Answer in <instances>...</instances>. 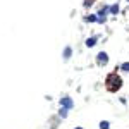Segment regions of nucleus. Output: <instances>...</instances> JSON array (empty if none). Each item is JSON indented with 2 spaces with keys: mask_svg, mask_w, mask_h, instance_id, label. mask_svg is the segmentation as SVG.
I'll return each instance as SVG.
<instances>
[{
  "mask_svg": "<svg viewBox=\"0 0 129 129\" xmlns=\"http://www.w3.org/2000/svg\"><path fill=\"white\" fill-rule=\"evenodd\" d=\"M71 53H72V50H71V47H66V50H64V59H69Z\"/></svg>",
  "mask_w": 129,
  "mask_h": 129,
  "instance_id": "obj_6",
  "label": "nucleus"
},
{
  "mask_svg": "<svg viewBox=\"0 0 129 129\" xmlns=\"http://www.w3.org/2000/svg\"><path fill=\"white\" fill-rule=\"evenodd\" d=\"M60 107H62V109H66V110H69V109L74 107V103H72V100H71L69 96H64V98L60 100Z\"/></svg>",
  "mask_w": 129,
  "mask_h": 129,
  "instance_id": "obj_2",
  "label": "nucleus"
},
{
  "mask_svg": "<svg viewBox=\"0 0 129 129\" xmlns=\"http://www.w3.org/2000/svg\"><path fill=\"white\" fill-rule=\"evenodd\" d=\"M127 2H129V0H127Z\"/></svg>",
  "mask_w": 129,
  "mask_h": 129,
  "instance_id": "obj_13",
  "label": "nucleus"
},
{
  "mask_svg": "<svg viewBox=\"0 0 129 129\" xmlns=\"http://www.w3.org/2000/svg\"><path fill=\"white\" fill-rule=\"evenodd\" d=\"M107 10H109V7H105V9H102L98 12V19L100 21H105V12H107Z\"/></svg>",
  "mask_w": 129,
  "mask_h": 129,
  "instance_id": "obj_5",
  "label": "nucleus"
},
{
  "mask_svg": "<svg viewBox=\"0 0 129 129\" xmlns=\"http://www.w3.org/2000/svg\"><path fill=\"white\" fill-rule=\"evenodd\" d=\"M110 12H112V14H117V12H119V5H112V7H110Z\"/></svg>",
  "mask_w": 129,
  "mask_h": 129,
  "instance_id": "obj_7",
  "label": "nucleus"
},
{
  "mask_svg": "<svg viewBox=\"0 0 129 129\" xmlns=\"http://www.w3.org/2000/svg\"><path fill=\"white\" fill-rule=\"evenodd\" d=\"M100 129H109V122H100Z\"/></svg>",
  "mask_w": 129,
  "mask_h": 129,
  "instance_id": "obj_8",
  "label": "nucleus"
},
{
  "mask_svg": "<svg viewBox=\"0 0 129 129\" xmlns=\"http://www.w3.org/2000/svg\"><path fill=\"white\" fill-rule=\"evenodd\" d=\"M122 71H129V62H126V64H122Z\"/></svg>",
  "mask_w": 129,
  "mask_h": 129,
  "instance_id": "obj_9",
  "label": "nucleus"
},
{
  "mask_svg": "<svg viewBox=\"0 0 129 129\" xmlns=\"http://www.w3.org/2000/svg\"><path fill=\"white\" fill-rule=\"evenodd\" d=\"M107 62H109V55H107L105 52H100L98 53V64L100 66H105Z\"/></svg>",
  "mask_w": 129,
  "mask_h": 129,
  "instance_id": "obj_3",
  "label": "nucleus"
},
{
  "mask_svg": "<svg viewBox=\"0 0 129 129\" xmlns=\"http://www.w3.org/2000/svg\"><path fill=\"white\" fill-rule=\"evenodd\" d=\"M66 115H67V110H66V109L60 110V117H66Z\"/></svg>",
  "mask_w": 129,
  "mask_h": 129,
  "instance_id": "obj_10",
  "label": "nucleus"
},
{
  "mask_svg": "<svg viewBox=\"0 0 129 129\" xmlns=\"http://www.w3.org/2000/svg\"><path fill=\"white\" fill-rule=\"evenodd\" d=\"M122 86V79L117 74H109L107 76V89L109 91H117Z\"/></svg>",
  "mask_w": 129,
  "mask_h": 129,
  "instance_id": "obj_1",
  "label": "nucleus"
},
{
  "mask_svg": "<svg viewBox=\"0 0 129 129\" xmlns=\"http://www.w3.org/2000/svg\"><path fill=\"white\" fill-rule=\"evenodd\" d=\"M96 45V38L95 36H91L89 40H86V47H95Z\"/></svg>",
  "mask_w": 129,
  "mask_h": 129,
  "instance_id": "obj_4",
  "label": "nucleus"
},
{
  "mask_svg": "<svg viewBox=\"0 0 129 129\" xmlns=\"http://www.w3.org/2000/svg\"><path fill=\"white\" fill-rule=\"evenodd\" d=\"M86 19H88V21H96V16H88Z\"/></svg>",
  "mask_w": 129,
  "mask_h": 129,
  "instance_id": "obj_11",
  "label": "nucleus"
},
{
  "mask_svg": "<svg viewBox=\"0 0 129 129\" xmlns=\"http://www.w3.org/2000/svg\"><path fill=\"white\" fill-rule=\"evenodd\" d=\"M76 129H83V127H76Z\"/></svg>",
  "mask_w": 129,
  "mask_h": 129,
  "instance_id": "obj_12",
  "label": "nucleus"
}]
</instances>
